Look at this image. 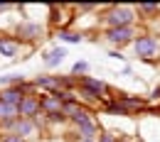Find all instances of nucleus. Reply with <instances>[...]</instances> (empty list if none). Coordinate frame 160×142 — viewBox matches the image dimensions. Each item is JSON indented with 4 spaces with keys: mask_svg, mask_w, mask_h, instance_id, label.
<instances>
[{
    "mask_svg": "<svg viewBox=\"0 0 160 142\" xmlns=\"http://www.w3.org/2000/svg\"><path fill=\"white\" fill-rule=\"evenodd\" d=\"M136 17L138 12L133 5H108L101 20L106 25V30H111V27H133Z\"/></svg>",
    "mask_w": 160,
    "mask_h": 142,
    "instance_id": "obj_1",
    "label": "nucleus"
},
{
    "mask_svg": "<svg viewBox=\"0 0 160 142\" xmlns=\"http://www.w3.org/2000/svg\"><path fill=\"white\" fill-rule=\"evenodd\" d=\"M133 52L136 57L143 61H153L160 57V42L153 37V34H138L133 39Z\"/></svg>",
    "mask_w": 160,
    "mask_h": 142,
    "instance_id": "obj_2",
    "label": "nucleus"
},
{
    "mask_svg": "<svg viewBox=\"0 0 160 142\" xmlns=\"http://www.w3.org/2000/svg\"><path fill=\"white\" fill-rule=\"evenodd\" d=\"M30 93H35V86H32V81H25V83H20V86H8V88H2V91H0V101L5 103V105L20 108L22 98L30 96Z\"/></svg>",
    "mask_w": 160,
    "mask_h": 142,
    "instance_id": "obj_3",
    "label": "nucleus"
},
{
    "mask_svg": "<svg viewBox=\"0 0 160 142\" xmlns=\"http://www.w3.org/2000/svg\"><path fill=\"white\" fill-rule=\"evenodd\" d=\"M103 37L113 47H126V44H133L138 32H136V27H111V30H103Z\"/></svg>",
    "mask_w": 160,
    "mask_h": 142,
    "instance_id": "obj_4",
    "label": "nucleus"
},
{
    "mask_svg": "<svg viewBox=\"0 0 160 142\" xmlns=\"http://www.w3.org/2000/svg\"><path fill=\"white\" fill-rule=\"evenodd\" d=\"M74 125H77V132H79V137H89V140H96L101 135V127L99 122L94 120V115L89 113V110H84L79 118H74Z\"/></svg>",
    "mask_w": 160,
    "mask_h": 142,
    "instance_id": "obj_5",
    "label": "nucleus"
},
{
    "mask_svg": "<svg viewBox=\"0 0 160 142\" xmlns=\"http://www.w3.org/2000/svg\"><path fill=\"white\" fill-rule=\"evenodd\" d=\"M15 34H18V42H37L42 39V34H44V27H42L40 22H20L18 25V30H15Z\"/></svg>",
    "mask_w": 160,
    "mask_h": 142,
    "instance_id": "obj_6",
    "label": "nucleus"
},
{
    "mask_svg": "<svg viewBox=\"0 0 160 142\" xmlns=\"http://www.w3.org/2000/svg\"><path fill=\"white\" fill-rule=\"evenodd\" d=\"M77 88H89V91L99 93L103 101H111V98H113V96H111V88H108V83L99 81V79H91V76H81V79H77Z\"/></svg>",
    "mask_w": 160,
    "mask_h": 142,
    "instance_id": "obj_7",
    "label": "nucleus"
},
{
    "mask_svg": "<svg viewBox=\"0 0 160 142\" xmlns=\"http://www.w3.org/2000/svg\"><path fill=\"white\" fill-rule=\"evenodd\" d=\"M18 113H20V118H25V120H35L37 115H42V110H40V96H35V93L25 96L22 103H20V108H18Z\"/></svg>",
    "mask_w": 160,
    "mask_h": 142,
    "instance_id": "obj_8",
    "label": "nucleus"
},
{
    "mask_svg": "<svg viewBox=\"0 0 160 142\" xmlns=\"http://www.w3.org/2000/svg\"><path fill=\"white\" fill-rule=\"evenodd\" d=\"M113 101L118 103L121 108L131 115L133 110H143L145 105H148V101L145 98H136V96H126V93H118V96H113Z\"/></svg>",
    "mask_w": 160,
    "mask_h": 142,
    "instance_id": "obj_9",
    "label": "nucleus"
},
{
    "mask_svg": "<svg viewBox=\"0 0 160 142\" xmlns=\"http://www.w3.org/2000/svg\"><path fill=\"white\" fill-rule=\"evenodd\" d=\"M18 118H20L18 108L5 105V103L0 101V127H2L5 132H12V125H15V120H18Z\"/></svg>",
    "mask_w": 160,
    "mask_h": 142,
    "instance_id": "obj_10",
    "label": "nucleus"
},
{
    "mask_svg": "<svg viewBox=\"0 0 160 142\" xmlns=\"http://www.w3.org/2000/svg\"><path fill=\"white\" fill-rule=\"evenodd\" d=\"M12 132L20 135L22 140H27V137H32V135L37 132V122H35V120H25V118H18L15 125H12Z\"/></svg>",
    "mask_w": 160,
    "mask_h": 142,
    "instance_id": "obj_11",
    "label": "nucleus"
},
{
    "mask_svg": "<svg viewBox=\"0 0 160 142\" xmlns=\"http://www.w3.org/2000/svg\"><path fill=\"white\" fill-rule=\"evenodd\" d=\"M32 86L40 91H47V93H57L59 91V76H37L32 81Z\"/></svg>",
    "mask_w": 160,
    "mask_h": 142,
    "instance_id": "obj_12",
    "label": "nucleus"
},
{
    "mask_svg": "<svg viewBox=\"0 0 160 142\" xmlns=\"http://www.w3.org/2000/svg\"><path fill=\"white\" fill-rule=\"evenodd\" d=\"M20 42L18 37H0V54L2 57H18V52H20Z\"/></svg>",
    "mask_w": 160,
    "mask_h": 142,
    "instance_id": "obj_13",
    "label": "nucleus"
},
{
    "mask_svg": "<svg viewBox=\"0 0 160 142\" xmlns=\"http://www.w3.org/2000/svg\"><path fill=\"white\" fill-rule=\"evenodd\" d=\"M67 57V49L64 47H54V49H49L47 54H44V66H49V69H54V66H59L62 64V59Z\"/></svg>",
    "mask_w": 160,
    "mask_h": 142,
    "instance_id": "obj_14",
    "label": "nucleus"
},
{
    "mask_svg": "<svg viewBox=\"0 0 160 142\" xmlns=\"http://www.w3.org/2000/svg\"><path fill=\"white\" fill-rule=\"evenodd\" d=\"M57 37L64 42H69V44H79L84 37H81V32H72V30H57Z\"/></svg>",
    "mask_w": 160,
    "mask_h": 142,
    "instance_id": "obj_15",
    "label": "nucleus"
},
{
    "mask_svg": "<svg viewBox=\"0 0 160 142\" xmlns=\"http://www.w3.org/2000/svg\"><path fill=\"white\" fill-rule=\"evenodd\" d=\"M136 12L143 15V17H153V15H158V12H160V7H158V5H153V2H140L138 7H136Z\"/></svg>",
    "mask_w": 160,
    "mask_h": 142,
    "instance_id": "obj_16",
    "label": "nucleus"
},
{
    "mask_svg": "<svg viewBox=\"0 0 160 142\" xmlns=\"http://www.w3.org/2000/svg\"><path fill=\"white\" fill-rule=\"evenodd\" d=\"M86 71H89V64H86V61H77V64L72 66V76H74V79H81Z\"/></svg>",
    "mask_w": 160,
    "mask_h": 142,
    "instance_id": "obj_17",
    "label": "nucleus"
},
{
    "mask_svg": "<svg viewBox=\"0 0 160 142\" xmlns=\"http://www.w3.org/2000/svg\"><path fill=\"white\" fill-rule=\"evenodd\" d=\"M0 142H27V140H22L20 135H15V132H2V135H0Z\"/></svg>",
    "mask_w": 160,
    "mask_h": 142,
    "instance_id": "obj_18",
    "label": "nucleus"
},
{
    "mask_svg": "<svg viewBox=\"0 0 160 142\" xmlns=\"http://www.w3.org/2000/svg\"><path fill=\"white\" fill-rule=\"evenodd\" d=\"M96 140L99 142H118V135H116V132H101Z\"/></svg>",
    "mask_w": 160,
    "mask_h": 142,
    "instance_id": "obj_19",
    "label": "nucleus"
},
{
    "mask_svg": "<svg viewBox=\"0 0 160 142\" xmlns=\"http://www.w3.org/2000/svg\"><path fill=\"white\" fill-rule=\"evenodd\" d=\"M150 101H160V86H155V88L150 91Z\"/></svg>",
    "mask_w": 160,
    "mask_h": 142,
    "instance_id": "obj_20",
    "label": "nucleus"
},
{
    "mask_svg": "<svg viewBox=\"0 0 160 142\" xmlns=\"http://www.w3.org/2000/svg\"><path fill=\"white\" fill-rule=\"evenodd\" d=\"M8 7H12V5H10V2H0V12H2V10H8Z\"/></svg>",
    "mask_w": 160,
    "mask_h": 142,
    "instance_id": "obj_21",
    "label": "nucleus"
},
{
    "mask_svg": "<svg viewBox=\"0 0 160 142\" xmlns=\"http://www.w3.org/2000/svg\"><path fill=\"white\" fill-rule=\"evenodd\" d=\"M79 142H99V140H89V137H79Z\"/></svg>",
    "mask_w": 160,
    "mask_h": 142,
    "instance_id": "obj_22",
    "label": "nucleus"
}]
</instances>
